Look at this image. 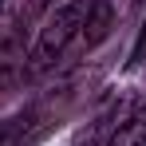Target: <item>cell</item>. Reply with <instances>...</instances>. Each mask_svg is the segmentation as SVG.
<instances>
[{"label":"cell","instance_id":"6da1fadb","mask_svg":"<svg viewBox=\"0 0 146 146\" xmlns=\"http://www.w3.org/2000/svg\"><path fill=\"white\" fill-rule=\"evenodd\" d=\"M83 12H87V0H71V4H59L48 20H44L36 44H32V55H28L32 71L51 67L63 51L71 48V40L79 36V28H83Z\"/></svg>","mask_w":146,"mask_h":146},{"label":"cell","instance_id":"7a4b0ae2","mask_svg":"<svg viewBox=\"0 0 146 146\" xmlns=\"http://www.w3.org/2000/svg\"><path fill=\"white\" fill-rule=\"evenodd\" d=\"M28 20H32V0H0V75L16 67Z\"/></svg>","mask_w":146,"mask_h":146},{"label":"cell","instance_id":"3957f363","mask_svg":"<svg viewBox=\"0 0 146 146\" xmlns=\"http://www.w3.org/2000/svg\"><path fill=\"white\" fill-rule=\"evenodd\" d=\"M111 20H115V8H111V0H87L83 28H79L83 44H87V48H99V44L111 36Z\"/></svg>","mask_w":146,"mask_h":146},{"label":"cell","instance_id":"277c9868","mask_svg":"<svg viewBox=\"0 0 146 146\" xmlns=\"http://www.w3.org/2000/svg\"><path fill=\"white\" fill-rule=\"evenodd\" d=\"M103 146H146V103H138L134 111H126L122 122L111 130V138Z\"/></svg>","mask_w":146,"mask_h":146},{"label":"cell","instance_id":"5b68a950","mask_svg":"<svg viewBox=\"0 0 146 146\" xmlns=\"http://www.w3.org/2000/svg\"><path fill=\"white\" fill-rule=\"evenodd\" d=\"M28 119H8V122H0V146H24L28 138Z\"/></svg>","mask_w":146,"mask_h":146},{"label":"cell","instance_id":"8992f818","mask_svg":"<svg viewBox=\"0 0 146 146\" xmlns=\"http://www.w3.org/2000/svg\"><path fill=\"white\" fill-rule=\"evenodd\" d=\"M146 55V24H142V36H138V59Z\"/></svg>","mask_w":146,"mask_h":146}]
</instances>
